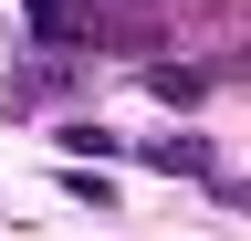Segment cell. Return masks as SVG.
<instances>
[{
	"instance_id": "6da1fadb",
	"label": "cell",
	"mask_w": 251,
	"mask_h": 241,
	"mask_svg": "<svg viewBox=\"0 0 251 241\" xmlns=\"http://www.w3.org/2000/svg\"><path fill=\"white\" fill-rule=\"evenodd\" d=\"M21 21H31L42 42H74V32H84V0H21Z\"/></svg>"
},
{
	"instance_id": "7a4b0ae2",
	"label": "cell",
	"mask_w": 251,
	"mask_h": 241,
	"mask_svg": "<svg viewBox=\"0 0 251 241\" xmlns=\"http://www.w3.org/2000/svg\"><path fill=\"white\" fill-rule=\"evenodd\" d=\"M147 168H168V178H178V168H188V178H209V147H199V136H157V147H147Z\"/></svg>"
},
{
	"instance_id": "3957f363",
	"label": "cell",
	"mask_w": 251,
	"mask_h": 241,
	"mask_svg": "<svg viewBox=\"0 0 251 241\" xmlns=\"http://www.w3.org/2000/svg\"><path fill=\"white\" fill-rule=\"evenodd\" d=\"M147 84H157V95H168V105H199V84H209V74H199V63H157Z\"/></svg>"
}]
</instances>
